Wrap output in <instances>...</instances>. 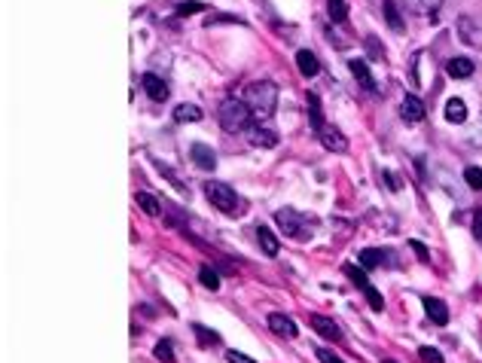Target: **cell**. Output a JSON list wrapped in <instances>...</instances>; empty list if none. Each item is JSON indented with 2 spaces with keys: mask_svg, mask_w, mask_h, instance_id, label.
Masks as SVG:
<instances>
[{
  "mask_svg": "<svg viewBox=\"0 0 482 363\" xmlns=\"http://www.w3.org/2000/svg\"><path fill=\"white\" fill-rule=\"evenodd\" d=\"M241 101L251 107L253 119H269L275 113V107H278V85L272 80H253L244 85Z\"/></svg>",
  "mask_w": 482,
  "mask_h": 363,
  "instance_id": "cell-1",
  "label": "cell"
},
{
  "mask_svg": "<svg viewBox=\"0 0 482 363\" xmlns=\"http://www.w3.org/2000/svg\"><path fill=\"white\" fill-rule=\"evenodd\" d=\"M275 223H278V229L293 241H308L317 229V220L308 217V214H302V211H296V208L275 211Z\"/></svg>",
  "mask_w": 482,
  "mask_h": 363,
  "instance_id": "cell-2",
  "label": "cell"
},
{
  "mask_svg": "<svg viewBox=\"0 0 482 363\" xmlns=\"http://www.w3.org/2000/svg\"><path fill=\"white\" fill-rule=\"evenodd\" d=\"M217 119H220V125H223V132H229V134H238V132H247L253 123V113H251V107H247L241 98H226L223 104H220V110H217Z\"/></svg>",
  "mask_w": 482,
  "mask_h": 363,
  "instance_id": "cell-3",
  "label": "cell"
},
{
  "mask_svg": "<svg viewBox=\"0 0 482 363\" xmlns=\"http://www.w3.org/2000/svg\"><path fill=\"white\" fill-rule=\"evenodd\" d=\"M205 196H208V202L214 205L220 214H226V217H238V214L244 211V202H241V196L229 187V183H220V180L205 183Z\"/></svg>",
  "mask_w": 482,
  "mask_h": 363,
  "instance_id": "cell-4",
  "label": "cell"
},
{
  "mask_svg": "<svg viewBox=\"0 0 482 363\" xmlns=\"http://www.w3.org/2000/svg\"><path fill=\"white\" fill-rule=\"evenodd\" d=\"M345 275L351 278V284H354V287H360V290H364V296H366V302H370V309H375V311H381V309H385V299H381V293H379V290H375L373 284H370V278H366L364 269H357V266H345Z\"/></svg>",
  "mask_w": 482,
  "mask_h": 363,
  "instance_id": "cell-5",
  "label": "cell"
},
{
  "mask_svg": "<svg viewBox=\"0 0 482 363\" xmlns=\"http://www.w3.org/2000/svg\"><path fill=\"white\" fill-rule=\"evenodd\" d=\"M455 28H458L461 43L482 49V19H479V16H467V12H464V16H458Z\"/></svg>",
  "mask_w": 482,
  "mask_h": 363,
  "instance_id": "cell-6",
  "label": "cell"
},
{
  "mask_svg": "<svg viewBox=\"0 0 482 363\" xmlns=\"http://www.w3.org/2000/svg\"><path fill=\"white\" fill-rule=\"evenodd\" d=\"M357 262L364 269H379V266H397L394 253L391 251H379V247H364L357 253Z\"/></svg>",
  "mask_w": 482,
  "mask_h": 363,
  "instance_id": "cell-7",
  "label": "cell"
},
{
  "mask_svg": "<svg viewBox=\"0 0 482 363\" xmlns=\"http://www.w3.org/2000/svg\"><path fill=\"white\" fill-rule=\"evenodd\" d=\"M140 85H144V92H147V98H150V101H156V104L168 101V83L162 80V76L144 74V76H140Z\"/></svg>",
  "mask_w": 482,
  "mask_h": 363,
  "instance_id": "cell-8",
  "label": "cell"
},
{
  "mask_svg": "<svg viewBox=\"0 0 482 363\" xmlns=\"http://www.w3.org/2000/svg\"><path fill=\"white\" fill-rule=\"evenodd\" d=\"M348 70H351L354 80H357V85H364L366 92H379V85H375V76H373L370 64H366L364 59H351V61H348Z\"/></svg>",
  "mask_w": 482,
  "mask_h": 363,
  "instance_id": "cell-9",
  "label": "cell"
},
{
  "mask_svg": "<svg viewBox=\"0 0 482 363\" xmlns=\"http://www.w3.org/2000/svg\"><path fill=\"white\" fill-rule=\"evenodd\" d=\"M317 138H321V144L327 147L330 153H345V149H348V138H345L336 125H324Z\"/></svg>",
  "mask_w": 482,
  "mask_h": 363,
  "instance_id": "cell-10",
  "label": "cell"
},
{
  "mask_svg": "<svg viewBox=\"0 0 482 363\" xmlns=\"http://www.w3.org/2000/svg\"><path fill=\"white\" fill-rule=\"evenodd\" d=\"M424 101L418 95H403V101H400V116L406 119V123H421L424 119Z\"/></svg>",
  "mask_w": 482,
  "mask_h": 363,
  "instance_id": "cell-11",
  "label": "cell"
},
{
  "mask_svg": "<svg viewBox=\"0 0 482 363\" xmlns=\"http://www.w3.org/2000/svg\"><path fill=\"white\" fill-rule=\"evenodd\" d=\"M269 326H272V333H278V336H284V339H296V336H300V330H296V320L287 318V315H281V311H272V315H269Z\"/></svg>",
  "mask_w": 482,
  "mask_h": 363,
  "instance_id": "cell-12",
  "label": "cell"
},
{
  "mask_svg": "<svg viewBox=\"0 0 482 363\" xmlns=\"http://www.w3.org/2000/svg\"><path fill=\"white\" fill-rule=\"evenodd\" d=\"M308 324H311V330H317L324 339H330V342H339V339H342V330H339V324H336L333 318L311 315V318H308Z\"/></svg>",
  "mask_w": 482,
  "mask_h": 363,
  "instance_id": "cell-13",
  "label": "cell"
},
{
  "mask_svg": "<svg viewBox=\"0 0 482 363\" xmlns=\"http://www.w3.org/2000/svg\"><path fill=\"white\" fill-rule=\"evenodd\" d=\"M189 159H193L202 171H214L217 168V153L208 144H193V147H189Z\"/></svg>",
  "mask_w": 482,
  "mask_h": 363,
  "instance_id": "cell-14",
  "label": "cell"
},
{
  "mask_svg": "<svg viewBox=\"0 0 482 363\" xmlns=\"http://www.w3.org/2000/svg\"><path fill=\"white\" fill-rule=\"evenodd\" d=\"M473 70H476V64L470 59H464V55H455V59L446 61V74H449L452 80H467V76H473Z\"/></svg>",
  "mask_w": 482,
  "mask_h": 363,
  "instance_id": "cell-15",
  "label": "cell"
},
{
  "mask_svg": "<svg viewBox=\"0 0 482 363\" xmlns=\"http://www.w3.org/2000/svg\"><path fill=\"white\" fill-rule=\"evenodd\" d=\"M296 68H300V74L311 80V76H317V70H321V61H317L315 52H308V49H300L296 52Z\"/></svg>",
  "mask_w": 482,
  "mask_h": 363,
  "instance_id": "cell-16",
  "label": "cell"
},
{
  "mask_svg": "<svg viewBox=\"0 0 482 363\" xmlns=\"http://www.w3.org/2000/svg\"><path fill=\"white\" fill-rule=\"evenodd\" d=\"M247 141H251L253 147H275L278 144V134L272 132V128H263V125H251L247 128Z\"/></svg>",
  "mask_w": 482,
  "mask_h": 363,
  "instance_id": "cell-17",
  "label": "cell"
},
{
  "mask_svg": "<svg viewBox=\"0 0 482 363\" xmlns=\"http://www.w3.org/2000/svg\"><path fill=\"white\" fill-rule=\"evenodd\" d=\"M424 311H428V318L434 320L437 326H446L449 324V309H446V302L443 299H424Z\"/></svg>",
  "mask_w": 482,
  "mask_h": 363,
  "instance_id": "cell-18",
  "label": "cell"
},
{
  "mask_svg": "<svg viewBox=\"0 0 482 363\" xmlns=\"http://www.w3.org/2000/svg\"><path fill=\"white\" fill-rule=\"evenodd\" d=\"M446 123H452V125L467 123V104L461 98H449L446 101Z\"/></svg>",
  "mask_w": 482,
  "mask_h": 363,
  "instance_id": "cell-19",
  "label": "cell"
},
{
  "mask_svg": "<svg viewBox=\"0 0 482 363\" xmlns=\"http://www.w3.org/2000/svg\"><path fill=\"white\" fill-rule=\"evenodd\" d=\"M253 232H257V241H260V247H263L266 256H278V247L281 245H278V238H275V232L269 229V226H257Z\"/></svg>",
  "mask_w": 482,
  "mask_h": 363,
  "instance_id": "cell-20",
  "label": "cell"
},
{
  "mask_svg": "<svg viewBox=\"0 0 482 363\" xmlns=\"http://www.w3.org/2000/svg\"><path fill=\"white\" fill-rule=\"evenodd\" d=\"M306 104H308V119H311V128H315V134H321V128L327 125V123H324V113H321V98H317L315 92H308V95H306Z\"/></svg>",
  "mask_w": 482,
  "mask_h": 363,
  "instance_id": "cell-21",
  "label": "cell"
},
{
  "mask_svg": "<svg viewBox=\"0 0 482 363\" xmlns=\"http://www.w3.org/2000/svg\"><path fill=\"white\" fill-rule=\"evenodd\" d=\"M202 116H205V113L202 110H198V107L196 104H177L174 107V123H202Z\"/></svg>",
  "mask_w": 482,
  "mask_h": 363,
  "instance_id": "cell-22",
  "label": "cell"
},
{
  "mask_svg": "<svg viewBox=\"0 0 482 363\" xmlns=\"http://www.w3.org/2000/svg\"><path fill=\"white\" fill-rule=\"evenodd\" d=\"M403 3H406L409 10H415L418 16L437 19V12H439V6H443V0H403Z\"/></svg>",
  "mask_w": 482,
  "mask_h": 363,
  "instance_id": "cell-23",
  "label": "cell"
},
{
  "mask_svg": "<svg viewBox=\"0 0 482 363\" xmlns=\"http://www.w3.org/2000/svg\"><path fill=\"white\" fill-rule=\"evenodd\" d=\"M134 202H138V208L144 211L147 217H156V214H159V208H162V205L156 202L150 192H138V196H134Z\"/></svg>",
  "mask_w": 482,
  "mask_h": 363,
  "instance_id": "cell-24",
  "label": "cell"
},
{
  "mask_svg": "<svg viewBox=\"0 0 482 363\" xmlns=\"http://www.w3.org/2000/svg\"><path fill=\"white\" fill-rule=\"evenodd\" d=\"M327 16L330 21H345L348 19V3L345 0H327Z\"/></svg>",
  "mask_w": 482,
  "mask_h": 363,
  "instance_id": "cell-25",
  "label": "cell"
},
{
  "mask_svg": "<svg viewBox=\"0 0 482 363\" xmlns=\"http://www.w3.org/2000/svg\"><path fill=\"white\" fill-rule=\"evenodd\" d=\"M153 354H156V360H162V363H174V345L168 339H162V342H156V348H153Z\"/></svg>",
  "mask_w": 482,
  "mask_h": 363,
  "instance_id": "cell-26",
  "label": "cell"
},
{
  "mask_svg": "<svg viewBox=\"0 0 482 363\" xmlns=\"http://www.w3.org/2000/svg\"><path fill=\"white\" fill-rule=\"evenodd\" d=\"M193 333H196V339H198V345H205V348H208V345H220V336H217V333H214V330H208V326H202V324H196V326H193Z\"/></svg>",
  "mask_w": 482,
  "mask_h": 363,
  "instance_id": "cell-27",
  "label": "cell"
},
{
  "mask_svg": "<svg viewBox=\"0 0 482 363\" xmlns=\"http://www.w3.org/2000/svg\"><path fill=\"white\" fill-rule=\"evenodd\" d=\"M385 19H388V25L394 28V31H403V19H400V10H397V3L394 0H385Z\"/></svg>",
  "mask_w": 482,
  "mask_h": 363,
  "instance_id": "cell-28",
  "label": "cell"
},
{
  "mask_svg": "<svg viewBox=\"0 0 482 363\" xmlns=\"http://www.w3.org/2000/svg\"><path fill=\"white\" fill-rule=\"evenodd\" d=\"M198 278H202V287H208V290H217V287H220V275H217L211 266H202Z\"/></svg>",
  "mask_w": 482,
  "mask_h": 363,
  "instance_id": "cell-29",
  "label": "cell"
},
{
  "mask_svg": "<svg viewBox=\"0 0 482 363\" xmlns=\"http://www.w3.org/2000/svg\"><path fill=\"white\" fill-rule=\"evenodd\" d=\"M464 183L470 189H482V168H476V165H470L464 171Z\"/></svg>",
  "mask_w": 482,
  "mask_h": 363,
  "instance_id": "cell-30",
  "label": "cell"
},
{
  "mask_svg": "<svg viewBox=\"0 0 482 363\" xmlns=\"http://www.w3.org/2000/svg\"><path fill=\"white\" fill-rule=\"evenodd\" d=\"M202 10H205V3H198V0H187V3H177V16H180V19L193 16V12H202Z\"/></svg>",
  "mask_w": 482,
  "mask_h": 363,
  "instance_id": "cell-31",
  "label": "cell"
},
{
  "mask_svg": "<svg viewBox=\"0 0 482 363\" xmlns=\"http://www.w3.org/2000/svg\"><path fill=\"white\" fill-rule=\"evenodd\" d=\"M418 357H421V363H446V360H443V354H439L437 348H430V345L418 348Z\"/></svg>",
  "mask_w": 482,
  "mask_h": 363,
  "instance_id": "cell-32",
  "label": "cell"
},
{
  "mask_svg": "<svg viewBox=\"0 0 482 363\" xmlns=\"http://www.w3.org/2000/svg\"><path fill=\"white\" fill-rule=\"evenodd\" d=\"M315 354H317V360H321V363H342L336 354L330 351V348H315Z\"/></svg>",
  "mask_w": 482,
  "mask_h": 363,
  "instance_id": "cell-33",
  "label": "cell"
},
{
  "mask_svg": "<svg viewBox=\"0 0 482 363\" xmlns=\"http://www.w3.org/2000/svg\"><path fill=\"white\" fill-rule=\"evenodd\" d=\"M226 360H229V363H257V360H251L247 354H241V351H226Z\"/></svg>",
  "mask_w": 482,
  "mask_h": 363,
  "instance_id": "cell-34",
  "label": "cell"
},
{
  "mask_svg": "<svg viewBox=\"0 0 482 363\" xmlns=\"http://www.w3.org/2000/svg\"><path fill=\"white\" fill-rule=\"evenodd\" d=\"M409 247H412V251L418 253V260H421V262H428V260H430V256H428V247H424L421 241H409Z\"/></svg>",
  "mask_w": 482,
  "mask_h": 363,
  "instance_id": "cell-35",
  "label": "cell"
},
{
  "mask_svg": "<svg viewBox=\"0 0 482 363\" xmlns=\"http://www.w3.org/2000/svg\"><path fill=\"white\" fill-rule=\"evenodd\" d=\"M220 21H235V25H241V19H235V16H208L205 19V25H220Z\"/></svg>",
  "mask_w": 482,
  "mask_h": 363,
  "instance_id": "cell-36",
  "label": "cell"
},
{
  "mask_svg": "<svg viewBox=\"0 0 482 363\" xmlns=\"http://www.w3.org/2000/svg\"><path fill=\"white\" fill-rule=\"evenodd\" d=\"M473 235L482 241V211H476L473 214Z\"/></svg>",
  "mask_w": 482,
  "mask_h": 363,
  "instance_id": "cell-37",
  "label": "cell"
},
{
  "mask_svg": "<svg viewBox=\"0 0 482 363\" xmlns=\"http://www.w3.org/2000/svg\"><path fill=\"white\" fill-rule=\"evenodd\" d=\"M381 177H385V183H388V189H391V192L400 189V183H397V177L391 174V171H385V174H381Z\"/></svg>",
  "mask_w": 482,
  "mask_h": 363,
  "instance_id": "cell-38",
  "label": "cell"
},
{
  "mask_svg": "<svg viewBox=\"0 0 482 363\" xmlns=\"http://www.w3.org/2000/svg\"><path fill=\"white\" fill-rule=\"evenodd\" d=\"M366 46H370V52H373V55H385V46H379V43H375L373 37L366 40Z\"/></svg>",
  "mask_w": 482,
  "mask_h": 363,
  "instance_id": "cell-39",
  "label": "cell"
},
{
  "mask_svg": "<svg viewBox=\"0 0 482 363\" xmlns=\"http://www.w3.org/2000/svg\"><path fill=\"white\" fill-rule=\"evenodd\" d=\"M385 363H394V360H385Z\"/></svg>",
  "mask_w": 482,
  "mask_h": 363,
  "instance_id": "cell-40",
  "label": "cell"
}]
</instances>
